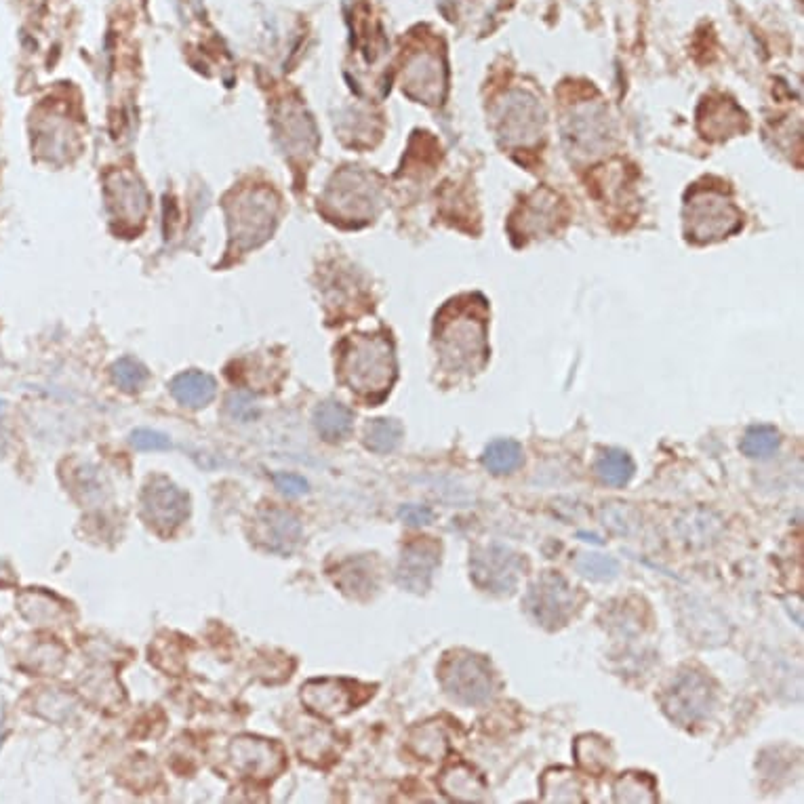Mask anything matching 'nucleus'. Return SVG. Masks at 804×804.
Segmentation results:
<instances>
[{
    "label": "nucleus",
    "instance_id": "obj_16",
    "mask_svg": "<svg viewBox=\"0 0 804 804\" xmlns=\"http://www.w3.org/2000/svg\"><path fill=\"white\" fill-rule=\"evenodd\" d=\"M440 790L457 802H478L485 798V781L464 762L449 767L440 777Z\"/></svg>",
    "mask_w": 804,
    "mask_h": 804
},
{
    "label": "nucleus",
    "instance_id": "obj_21",
    "mask_svg": "<svg viewBox=\"0 0 804 804\" xmlns=\"http://www.w3.org/2000/svg\"><path fill=\"white\" fill-rule=\"evenodd\" d=\"M613 794L617 802L640 804V802H657V783L647 773H623L613 786Z\"/></svg>",
    "mask_w": 804,
    "mask_h": 804
},
{
    "label": "nucleus",
    "instance_id": "obj_27",
    "mask_svg": "<svg viewBox=\"0 0 804 804\" xmlns=\"http://www.w3.org/2000/svg\"><path fill=\"white\" fill-rule=\"evenodd\" d=\"M112 190H116V203H112L118 213L123 217H142L146 211V192L144 188L139 186L133 179H118V188L112 186Z\"/></svg>",
    "mask_w": 804,
    "mask_h": 804
},
{
    "label": "nucleus",
    "instance_id": "obj_11",
    "mask_svg": "<svg viewBox=\"0 0 804 804\" xmlns=\"http://www.w3.org/2000/svg\"><path fill=\"white\" fill-rule=\"evenodd\" d=\"M144 518L160 533L175 531L188 516V495L171 480L152 478L142 495Z\"/></svg>",
    "mask_w": 804,
    "mask_h": 804
},
{
    "label": "nucleus",
    "instance_id": "obj_33",
    "mask_svg": "<svg viewBox=\"0 0 804 804\" xmlns=\"http://www.w3.org/2000/svg\"><path fill=\"white\" fill-rule=\"evenodd\" d=\"M398 516H400V520H405L407 525H411V527H424V525H430L432 518H434V512L428 506L407 504V506H402L398 510Z\"/></svg>",
    "mask_w": 804,
    "mask_h": 804
},
{
    "label": "nucleus",
    "instance_id": "obj_19",
    "mask_svg": "<svg viewBox=\"0 0 804 804\" xmlns=\"http://www.w3.org/2000/svg\"><path fill=\"white\" fill-rule=\"evenodd\" d=\"M354 415L348 407L341 405V402L327 400L323 405H318L314 411V426L316 432L329 442L346 438L352 432Z\"/></svg>",
    "mask_w": 804,
    "mask_h": 804
},
{
    "label": "nucleus",
    "instance_id": "obj_22",
    "mask_svg": "<svg viewBox=\"0 0 804 804\" xmlns=\"http://www.w3.org/2000/svg\"><path fill=\"white\" fill-rule=\"evenodd\" d=\"M520 464H522V447L516 440L510 438H499L491 442L485 453H482V466L495 476L510 474Z\"/></svg>",
    "mask_w": 804,
    "mask_h": 804
},
{
    "label": "nucleus",
    "instance_id": "obj_26",
    "mask_svg": "<svg viewBox=\"0 0 804 804\" xmlns=\"http://www.w3.org/2000/svg\"><path fill=\"white\" fill-rule=\"evenodd\" d=\"M781 445L779 432L771 426H752L741 440V451L752 459H767L777 453Z\"/></svg>",
    "mask_w": 804,
    "mask_h": 804
},
{
    "label": "nucleus",
    "instance_id": "obj_15",
    "mask_svg": "<svg viewBox=\"0 0 804 804\" xmlns=\"http://www.w3.org/2000/svg\"><path fill=\"white\" fill-rule=\"evenodd\" d=\"M402 89L409 97L430 106L442 104L447 93V70L445 64L434 55L415 57L402 76Z\"/></svg>",
    "mask_w": 804,
    "mask_h": 804
},
{
    "label": "nucleus",
    "instance_id": "obj_28",
    "mask_svg": "<svg viewBox=\"0 0 804 804\" xmlns=\"http://www.w3.org/2000/svg\"><path fill=\"white\" fill-rule=\"evenodd\" d=\"M575 569L579 575H584L594 581H609L617 577L619 562L613 556L602 554H579L575 560Z\"/></svg>",
    "mask_w": 804,
    "mask_h": 804
},
{
    "label": "nucleus",
    "instance_id": "obj_14",
    "mask_svg": "<svg viewBox=\"0 0 804 804\" xmlns=\"http://www.w3.org/2000/svg\"><path fill=\"white\" fill-rule=\"evenodd\" d=\"M301 539V525L291 512L268 508L253 520V541L268 552L291 554Z\"/></svg>",
    "mask_w": 804,
    "mask_h": 804
},
{
    "label": "nucleus",
    "instance_id": "obj_13",
    "mask_svg": "<svg viewBox=\"0 0 804 804\" xmlns=\"http://www.w3.org/2000/svg\"><path fill=\"white\" fill-rule=\"evenodd\" d=\"M440 562V544L430 537H421L402 548L396 569L398 584L415 594L426 592L432 584V575Z\"/></svg>",
    "mask_w": 804,
    "mask_h": 804
},
{
    "label": "nucleus",
    "instance_id": "obj_9",
    "mask_svg": "<svg viewBox=\"0 0 804 804\" xmlns=\"http://www.w3.org/2000/svg\"><path fill=\"white\" fill-rule=\"evenodd\" d=\"M371 693L369 687L346 678H320L301 687V701L312 714L333 720L352 712Z\"/></svg>",
    "mask_w": 804,
    "mask_h": 804
},
{
    "label": "nucleus",
    "instance_id": "obj_8",
    "mask_svg": "<svg viewBox=\"0 0 804 804\" xmlns=\"http://www.w3.org/2000/svg\"><path fill=\"white\" fill-rule=\"evenodd\" d=\"M714 706V689L699 672H682L663 695V710L680 727L703 720Z\"/></svg>",
    "mask_w": 804,
    "mask_h": 804
},
{
    "label": "nucleus",
    "instance_id": "obj_5",
    "mask_svg": "<svg viewBox=\"0 0 804 804\" xmlns=\"http://www.w3.org/2000/svg\"><path fill=\"white\" fill-rule=\"evenodd\" d=\"M497 135L506 146H533L546 125V112L537 99L525 91H512L495 110Z\"/></svg>",
    "mask_w": 804,
    "mask_h": 804
},
{
    "label": "nucleus",
    "instance_id": "obj_3",
    "mask_svg": "<svg viewBox=\"0 0 804 804\" xmlns=\"http://www.w3.org/2000/svg\"><path fill=\"white\" fill-rule=\"evenodd\" d=\"M741 211L733 200L712 188H697L685 205V230L695 243H716L741 228Z\"/></svg>",
    "mask_w": 804,
    "mask_h": 804
},
{
    "label": "nucleus",
    "instance_id": "obj_17",
    "mask_svg": "<svg viewBox=\"0 0 804 804\" xmlns=\"http://www.w3.org/2000/svg\"><path fill=\"white\" fill-rule=\"evenodd\" d=\"M215 379L203 371H186L171 381V394L186 407H207L215 398Z\"/></svg>",
    "mask_w": 804,
    "mask_h": 804
},
{
    "label": "nucleus",
    "instance_id": "obj_25",
    "mask_svg": "<svg viewBox=\"0 0 804 804\" xmlns=\"http://www.w3.org/2000/svg\"><path fill=\"white\" fill-rule=\"evenodd\" d=\"M402 440V426L396 419H373L365 428V445L373 453H392Z\"/></svg>",
    "mask_w": 804,
    "mask_h": 804
},
{
    "label": "nucleus",
    "instance_id": "obj_31",
    "mask_svg": "<svg viewBox=\"0 0 804 804\" xmlns=\"http://www.w3.org/2000/svg\"><path fill=\"white\" fill-rule=\"evenodd\" d=\"M228 411L238 421H251L253 417H257L255 400L245 392H236L228 398Z\"/></svg>",
    "mask_w": 804,
    "mask_h": 804
},
{
    "label": "nucleus",
    "instance_id": "obj_32",
    "mask_svg": "<svg viewBox=\"0 0 804 804\" xmlns=\"http://www.w3.org/2000/svg\"><path fill=\"white\" fill-rule=\"evenodd\" d=\"M274 485L280 493H285L287 497H299V495L308 493V482L304 476H299V474L278 472V474H274Z\"/></svg>",
    "mask_w": 804,
    "mask_h": 804
},
{
    "label": "nucleus",
    "instance_id": "obj_1",
    "mask_svg": "<svg viewBox=\"0 0 804 804\" xmlns=\"http://www.w3.org/2000/svg\"><path fill=\"white\" fill-rule=\"evenodd\" d=\"M468 301L464 306L453 301L436 323V348L449 373H476L489 358L485 301H480V306H472V297Z\"/></svg>",
    "mask_w": 804,
    "mask_h": 804
},
{
    "label": "nucleus",
    "instance_id": "obj_29",
    "mask_svg": "<svg viewBox=\"0 0 804 804\" xmlns=\"http://www.w3.org/2000/svg\"><path fill=\"white\" fill-rule=\"evenodd\" d=\"M112 377L118 388H123L127 392H135L148 381V371L142 363H137V360H133V358H120L118 363L112 367Z\"/></svg>",
    "mask_w": 804,
    "mask_h": 804
},
{
    "label": "nucleus",
    "instance_id": "obj_23",
    "mask_svg": "<svg viewBox=\"0 0 804 804\" xmlns=\"http://www.w3.org/2000/svg\"><path fill=\"white\" fill-rule=\"evenodd\" d=\"M541 792L546 802H584L579 781L567 769L548 771L541 779Z\"/></svg>",
    "mask_w": 804,
    "mask_h": 804
},
{
    "label": "nucleus",
    "instance_id": "obj_7",
    "mask_svg": "<svg viewBox=\"0 0 804 804\" xmlns=\"http://www.w3.org/2000/svg\"><path fill=\"white\" fill-rule=\"evenodd\" d=\"M525 569L522 558L501 544L476 548L470 558V577L474 584L491 594H510Z\"/></svg>",
    "mask_w": 804,
    "mask_h": 804
},
{
    "label": "nucleus",
    "instance_id": "obj_18",
    "mask_svg": "<svg viewBox=\"0 0 804 804\" xmlns=\"http://www.w3.org/2000/svg\"><path fill=\"white\" fill-rule=\"evenodd\" d=\"M573 752L579 769L590 773L592 777L605 775L613 765V750L609 746V741L598 735L577 737Z\"/></svg>",
    "mask_w": 804,
    "mask_h": 804
},
{
    "label": "nucleus",
    "instance_id": "obj_4",
    "mask_svg": "<svg viewBox=\"0 0 804 804\" xmlns=\"http://www.w3.org/2000/svg\"><path fill=\"white\" fill-rule=\"evenodd\" d=\"M440 682L447 695L466 706L489 701L495 691V678L489 663L470 651H453L440 666Z\"/></svg>",
    "mask_w": 804,
    "mask_h": 804
},
{
    "label": "nucleus",
    "instance_id": "obj_2",
    "mask_svg": "<svg viewBox=\"0 0 804 804\" xmlns=\"http://www.w3.org/2000/svg\"><path fill=\"white\" fill-rule=\"evenodd\" d=\"M339 371L346 384L369 400L384 398L396 379V356L388 335H354L341 348Z\"/></svg>",
    "mask_w": 804,
    "mask_h": 804
},
{
    "label": "nucleus",
    "instance_id": "obj_12",
    "mask_svg": "<svg viewBox=\"0 0 804 804\" xmlns=\"http://www.w3.org/2000/svg\"><path fill=\"white\" fill-rule=\"evenodd\" d=\"M230 758L238 773L251 779H272L285 769V754L276 743L257 737H238L230 743Z\"/></svg>",
    "mask_w": 804,
    "mask_h": 804
},
{
    "label": "nucleus",
    "instance_id": "obj_20",
    "mask_svg": "<svg viewBox=\"0 0 804 804\" xmlns=\"http://www.w3.org/2000/svg\"><path fill=\"white\" fill-rule=\"evenodd\" d=\"M594 472L609 487H626L634 476V461L626 451L607 449L598 455Z\"/></svg>",
    "mask_w": 804,
    "mask_h": 804
},
{
    "label": "nucleus",
    "instance_id": "obj_24",
    "mask_svg": "<svg viewBox=\"0 0 804 804\" xmlns=\"http://www.w3.org/2000/svg\"><path fill=\"white\" fill-rule=\"evenodd\" d=\"M409 743H411V750L426 760H440L447 754V748H449L447 733H445V729L438 727L436 722H430V725H424V727H417L411 733Z\"/></svg>",
    "mask_w": 804,
    "mask_h": 804
},
{
    "label": "nucleus",
    "instance_id": "obj_6",
    "mask_svg": "<svg viewBox=\"0 0 804 804\" xmlns=\"http://www.w3.org/2000/svg\"><path fill=\"white\" fill-rule=\"evenodd\" d=\"M575 607V592L569 586V581L554 573L546 571L539 579H535L527 596H525V611L537 623V626L546 630H558L565 626L569 617L573 615Z\"/></svg>",
    "mask_w": 804,
    "mask_h": 804
},
{
    "label": "nucleus",
    "instance_id": "obj_10",
    "mask_svg": "<svg viewBox=\"0 0 804 804\" xmlns=\"http://www.w3.org/2000/svg\"><path fill=\"white\" fill-rule=\"evenodd\" d=\"M562 133H565V142L569 144L571 154L596 156L609 146L611 120L602 106L584 104L567 114Z\"/></svg>",
    "mask_w": 804,
    "mask_h": 804
},
{
    "label": "nucleus",
    "instance_id": "obj_30",
    "mask_svg": "<svg viewBox=\"0 0 804 804\" xmlns=\"http://www.w3.org/2000/svg\"><path fill=\"white\" fill-rule=\"evenodd\" d=\"M131 445L137 451H167L171 449V440L163 432L142 428L131 434Z\"/></svg>",
    "mask_w": 804,
    "mask_h": 804
}]
</instances>
